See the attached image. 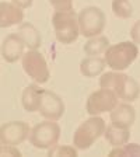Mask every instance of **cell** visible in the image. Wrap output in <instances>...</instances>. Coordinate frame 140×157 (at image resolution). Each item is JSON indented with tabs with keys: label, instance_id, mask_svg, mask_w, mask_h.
<instances>
[{
	"label": "cell",
	"instance_id": "obj_3",
	"mask_svg": "<svg viewBox=\"0 0 140 157\" xmlns=\"http://www.w3.org/2000/svg\"><path fill=\"white\" fill-rule=\"evenodd\" d=\"M52 25L55 29L56 39L65 45L74 42L80 35L77 14L73 9L66 11H55L52 17Z\"/></svg>",
	"mask_w": 140,
	"mask_h": 157
},
{
	"label": "cell",
	"instance_id": "obj_12",
	"mask_svg": "<svg viewBox=\"0 0 140 157\" xmlns=\"http://www.w3.org/2000/svg\"><path fill=\"white\" fill-rule=\"evenodd\" d=\"M24 20V11L11 2H0V28L21 24Z\"/></svg>",
	"mask_w": 140,
	"mask_h": 157
},
{
	"label": "cell",
	"instance_id": "obj_17",
	"mask_svg": "<svg viewBox=\"0 0 140 157\" xmlns=\"http://www.w3.org/2000/svg\"><path fill=\"white\" fill-rule=\"evenodd\" d=\"M104 136L111 146L119 147L129 142V139H131V132H129V129H126V128H119V126H115V125L111 124L109 126L105 128Z\"/></svg>",
	"mask_w": 140,
	"mask_h": 157
},
{
	"label": "cell",
	"instance_id": "obj_2",
	"mask_svg": "<svg viewBox=\"0 0 140 157\" xmlns=\"http://www.w3.org/2000/svg\"><path fill=\"white\" fill-rule=\"evenodd\" d=\"M105 121L98 115H91L87 121H84L76 129L73 135V146L77 150H87L105 132Z\"/></svg>",
	"mask_w": 140,
	"mask_h": 157
},
{
	"label": "cell",
	"instance_id": "obj_24",
	"mask_svg": "<svg viewBox=\"0 0 140 157\" xmlns=\"http://www.w3.org/2000/svg\"><path fill=\"white\" fill-rule=\"evenodd\" d=\"M131 36L133 39L134 44H140V20L137 23H134V25L131 29Z\"/></svg>",
	"mask_w": 140,
	"mask_h": 157
},
{
	"label": "cell",
	"instance_id": "obj_26",
	"mask_svg": "<svg viewBox=\"0 0 140 157\" xmlns=\"http://www.w3.org/2000/svg\"><path fill=\"white\" fill-rule=\"evenodd\" d=\"M2 150H3V143H2V140H0V154H2Z\"/></svg>",
	"mask_w": 140,
	"mask_h": 157
},
{
	"label": "cell",
	"instance_id": "obj_18",
	"mask_svg": "<svg viewBox=\"0 0 140 157\" xmlns=\"http://www.w3.org/2000/svg\"><path fill=\"white\" fill-rule=\"evenodd\" d=\"M108 46H109V41H108L107 36H102V35L91 36L84 44V52L88 56H98L101 53H104Z\"/></svg>",
	"mask_w": 140,
	"mask_h": 157
},
{
	"label": "cell",
	"instance_id": "obj_10",
	"mask_svg": "<svg viewBox=\"0 0 140 157\" xmlns=\"http://www.w3.org/2000/svg\"><path fill=\"white\" fill-rule=\"evenodd\" d=\"M28 124L23 121H11L0 126V140L3 144L9 146H18L27 137H29Z\"/></svg>",
	"mask_w": 140,
	"mask_h": 157
},
{
	"label": "cell",
	"instance_id": "obj_7",
	"mask_svg": "<svg viewBox=\"0 0 140 157\" xmlns=\"http://www.w3.org/2000/svg\"><path fill=\"white\" fill-rule=\"evenodd\" d=\"M21 63H23V69L28 75V77H31L38 84L46 83L51 77L48 63L38 49H29L28 52L24 53L21 58Z\"/></svg>",
	"mask_w": 140,
	"mask_h": 157
},
{
	"label": "cell",
	"instance_id": "obj_23",
	"mask_svg": "<svg viewBox=\"0 0 140 157\" xmlns=\"http://www.w3.org/2000/svg\"><path fill=\"white\" fill-rule=\"evenodd\" d=\"M0 156H21V151L17 149V146H9V144H3V150Z\"/></svg>",
	"mask_w": 140,
	"mask_h": 157
},
{
	"label": "cell",
	"instance_id": "obj_14",
	"mask_svg": "<svg viewBox=\"0 0 140 157\" xmlns=\"http://www.w3.org/2000/svg\"><path fill=\"white\" fill-rule=\"evenodd\" d=\"M17 34L21 36V39L24 41L28 49H38L41 46V42H42L41 34L35 28V25H32L31 23H21Z\"/></svg>",
	"mask_w": 140,
	"mask_h": 157
},
{
	"label": "cell",
	"instance_id": "obj_19",
	"mask_svg": "<svg viewBox=\"0 0 140 157\" xmlns=\"http://www.w3.org/2000/svg\"><path fill=\"white\" fill-rule=\"evenodd\" d=\"M109 157H140V144L137 143H125L123 146L114 147L109 154Z\"/></svg>",
	"mask_w": 140,
	"mask_h": 157
},
{
	"label": "cell",
	"instance_id": "obj_6",
	"mask_svg": "<svg viewBox=\"0 0 140 157\" xmlns=\"http://www.w3.org/2000/svg\"><path fill=\"white\" fill-rule=\"evenodd\" d=\"M60 137V126L55 121H44L31 129L29 142L35 149H51Z\"/></svg>",
	"mask_w": 140,
	"mask_h": 157
},
{
	"label": "cell",
	"instance_id": "obj_13",
	"mask_svg": "<svg viewBox=\"0 0 140 157\" xmlns=\"http://www.w3.org/2000/svg\"><path fill=\"white\" fill-rule=\"evenodd\" d=\"M136 119V111L131 104H118L111 111V124L119 128H129L133 125Z\"/></svg>",
	"mask_w": 140,
	"mask_h": 157
},
{
	"label": "cell",
	"instance_id": "obj_11",
	"mask_svg": "<svg viewBox=\"0 0 140 157\" xmlns=\"http://www.w3.org/2000/svg\"><path fill=\"white\" fill-rule=\"evenodd\" d=\"M24 48L25 44L18 34H9L3 39V44L0 46V53L7 63H14L20 58H23Z\"/></svg>",
	"mask_w": 140,
	"mask_h": 157
},
{
	"label": "cell",
	"instance_id": "obj_1",
	"mask_svg": "<svg viewBox=\"0 0 140 157\" xmlns=\"http://www.w3.org/2000/svg\"><path fill=\"white\" fill-rule=\"evenodd\" d=\"M100 86L112 90L118 95V98L129 102L137 100V97L140 94L139 83L133 77L125 75V73H119L116 70L104 73L100 78Z\"/></svg>",
	"mask_w": 140,
	"mask_h": 157
},
{
	"label": "cell",
	"instance_id": "obj_8",
	"mask_svg": "<svg viewBox=\"0 0 140 157\" xmlns=\"http://www.w3.org/2000/svg\"><path fill=\"white\" fill-rule=\"evenodd\" d=\"M118 105V95L109 88L101 87L87 98L85 111L88 115H100L104 112H111Z\"/></svg>",
	"mask_w": 140,
	"mask_h": 157
},
{
	"label": "cell",
	"instance_id": "obj_20",
	"mask_svg": "<svg viewBox=\"0 0 140 157\" xmlns=\"http://www.w3.org/2000/svg\"><path fill=\"white\" fill-rule=\"evenodd\" d=\"M112 11L118 18H131L133 14V7L129 0H112Z\"/></svg>",
	"mask_w": 140,
	"mask_h": 157
},
{
	"label": "cell",
	"instance_id": "obj_21",
	"mask_svg": "<svg viewBox=\"0 0 140 157\" xmlns=\"http://www.w3.org/2000/svg\"><path fill=\"white\" fill-rule=\"evenodd\" d=\"M48 156H67V157H76L78 156L77 149L70 146H60V144H55L49 149Z\"/></svg>",
	"mask_w": 140,
	"mask_h": 157
},
{
	"label": "cell",
	"instance_id": "obj_25",
	"mask_svg": "<svg viewBox=\"0 0 140 157\" xmlns=\"http://www.w3.org/2000/svg\"><path fill=\"white\" fill-rule=\"evenodd\" d=\"M16 6H18L20 9H28V7L32 6V2L34 0H11Z\"/></svg>",
	"mask_w": 140,
	"mask_h": 157
},
{
	"label": "cell",
	"instance_id": "obj_5",
	"mask_svg": "<svg viewBox=\"0 0 140 157\" xmlns=\"http://www.w3.org/2000/svg\"><path fill=\"white\" fill-rule=\"evenodd\" d=\"M80 34L85 38L101 35L107 24V17L100 7L90 6L83 9L77 14Z\"/></svg>",
	"mask_w": 140,
	"mask_h": 157
},
{
	"label": "cell",
	"instance_id": "obj_22",
	"mask_svg": "<svg viewBox=\"0 0 140 157\" xmlns=\"http://www.w3.org/2000/svg\"><path fill=\"white\" fill-rule=\"evenodd\" d=\"M55 11H66L73 9V0H48Z\"/></svg>",
	"mask_w": 140,
	"mask_h": 157
},
{
	"label": "cell",
	"instance_id": "obj_15",
	"mask_svg": "<svg viewBox=\"0 0 140 157\" xmlns=\"http://www.w3.org/2000/svg\"><path fill=\"white\" fill-rule=\"evenodd\" d=\"M41 91H42V88H39L38 84H29L24 88L23 95H21V104L25 111H38L39 101H41Z\"/></svg>",
	"mask_w": 140,
	"mask_h": 157
},
{
	"label": "cell",
	"instance_id": "obj_16",
	"mask_svg": "<svg viewBox=\"0 0 140 157\" xmlns=\"http://www.w3.org/2000/svg\"><path fill=\"white\" fill-rule=\"evenodd\" d=\"M105 66H107L105 59L100 58V56H88V58L83 59L80 63V73L84 77H95L104 72Z\"/></svg>",
	"mask_w": 140,
	"mask_h": 157
},
{
	"label": "cell",
	"instance_id": "obj_4",
	"mask_svg": "<svg viewBox=\"0 0 140 157\" xmlns=\"http://www.w3.org/2000/svg\"><path fill=\"white\" fill-rule=\"evenodd\" d=\"M104 53L107 66H109L112 70L122 72L136 60L139 55V48L134 42H121L108 46Z\"/></svg>",
	"mask_w": 140,
	"mask_h": 157
},
{
	"label": "cell",
	"instance_id": "obj_9",
	"mask_svg": "<svg viewBox=\"0 0 140 157\" xmlns=\"http://www.w3.org/2000/svg\"><path fill=\"white\" fill-rule=\"evenodd\" d=\"M38 112L46 119L58 121L65 114V102L58 94L49 90L41 91V101H39Z\"/></svg>",
	"mask_w": 140,
	"mask_h": 157
}]
</instances>
